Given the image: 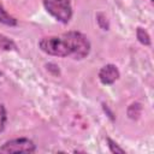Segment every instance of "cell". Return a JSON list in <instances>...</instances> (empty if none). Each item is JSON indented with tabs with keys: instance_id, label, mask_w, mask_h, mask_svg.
<instances>
[{
	"instance_id": "7",
	"label": "cell",
	"mask_w": 154,
	"mask_h": 154,
	"mask_svg": "<svg viewBox=\"0 0 154 154\" xmlns=\"http://www.w3.org/2000/svg\"><path fill=\"white\" fill-rule=\"evenodd\" d=\"M0 48H2L5 51H11V49H16L17 47H16V43L11 38L0 34Z\"/></svg>"
},
{
	"instance_id": "5",
	"label": "cell",
	"mask_w": 154,
	"mask_h": 154,
	"mask_svg": "<svg viewBox=\"0 0 154 154\" xmlns=\"http://www.w3.org/2000/svg\"><path fill=\"white\" fill-rule=\"evenodd\" d=\"M0 23L8 25V26H16L17 25V19L12 17L10 13H7L2 6H0Z\"/></svg>"
},
{
	"instance_id": "12",
	"label": "cell",
	"mask_w": 154,
	"mask_h": 154,
	"mask_svg": "<svg viewBox=\"0 0 154 154\" xmlns=\"http://www.w3.org/2000/svg\"><path fill=\"white\" fill-rule=\"evenodd\" d=\"M0 75H1V71H0Z\"/></svg>"
},
{
	"instance_id": "13",
	"label": "cell",
	"mask_w": 154,
	"mask_h": 154,
	"mask_svg": "<svg viewBox=\"0 0 154 154\" xmlns=\"http://www.w3.org/2000/svg\"><path fill=\"white\" fill-rule=\"evenodd\" d=\"M150 1H153V0H150Z\"/></svg>"
},
{
	"instance_id": "11",
	"label": "cell",
	"mask_w": 154,
	"mask_h": 154,
	"mask_svg": "<svg viewBox=\"0 0 154 154\" xmlns=\"http://www.w3.org/2000/svg\"><path fill=\"white\" fill-rule=\"evenodd\" d=\"M6 120H7V113H6V108L2 103H0V132L5 129L6 125Z\"/></svg>"
},
{
	"instance_id": "3",
	"label": "cell",
	"mask_w": 154,
	"mask_h": 154,
	"mask_svg": "<svg viewBox=\"0 0 154 154\" xmlns=\"http://www.w3.org/2000/svg\"><path fill=\"white\" fill-rule=\"evenodd\" d=\"M36 150L35 143L25 137L13 138L5 142L0 147L1 154H12V153H34Z\"/></svg>"
},
{
	"instance_id": "10",
	"label": "cell",
	"mask_w": 154,
	"mask_h": 154,
	"mask_svg": "<svg viewBox=\"0 0 154 154\" xmlns=\"http://www.w3.org/2000/svg\"><path fill=\"white\" fill-rule=\"evenodd\" d=\"M107 143H108V148L111 150V153H114V154H124L125 150L123 148H120L113 140H111L109 137L107 138Z\"/></svg>"
},
{
	"instance_id": "6",
	"label": "cell",
	"mask_w": 154,
	"mask_h": 154,
	"mask_svg": "<svg viewBox=\"0 0 154 154\" xmlns=\"http://www.w3.org/2000/svg\"><path fill=\"white\" fill-rule=\"evenodd\" d=\"M136 36H137V40H138L142 45H144V46H149V45H150V37H149L148 32H147L144 29L137 28V30H136Z\"/></svg>"
},
{
	"instance_id": "8",
	"label": "cell",
	"mask_w": 154,
	"mask_h": 154,
	"mask_svg": "<svg viewBox=\"0 0 154 154\" xmlns=\"http://www.w3.org/2000/svg\"><path fill=\"white\" fill-rule=\"evenodd\" d=\"M128 111H130V112H128V114H129V117L131 118V119H137L138 118V116L141 114V111H142V107H141V105L140 103H132L129 108H128Z\"/></svg>"
},
{
	"instance_id": "9",
	"label": "cell",
	"mask_w": 154,
	"mask_h": 154,
	"mask_svg": "<svg viewBox=\"0 0 154 154\" xmlns=\"http://www.w3.org/2000/svg\"><path fill=\"white\" fill-rule=\"evenodd\" d=\"M96 20H97V24L102 29V30H108L109 29V23L106 18V16L103 13H97L96 14Z\"/></svg>"
},
{
	"instance_id": "4",
	"label": "cell",
	"mask_w": 154,
	"mask_h": 154,
	"mask_svg": "<svg viewBox=\"0 0 154 154\" xmlns=\"http://www.w3.org/2000/svg\"><path fill=\"white\" fill-rule=\"evenodd\" d=\"M119 76H120L119 70L113 64H107V65L102 66L101 70L99 71V79L105 85L113 84L119 78Z\"/></svg>"
},
{
	"instance_id": "2",
	"label": "cell",
	"mask_w": 154,
	"mask_h": 154,
	"mask_svg": "<svg viewBox=\"0 0 154 154\" xmlns=\"http://www.w3.org/2000/svg\"><path fill=\"white\" fill-rule=\"evenodd\" d=\"M46 11L60 23H69L72 17V6L70 0H43Z\"/></svg>"
},
{
	"instance_id": "1",
	"label": "cell",
	"mask_w": 154,
	"mask_h": 154,
	"mask_svg": "<svg viewBox=\"0 0 154 154\" xmlns=\"http://www.w3.org/2000/svg\"><path fill=\"white\" fill-rule=\"evenodd\" d=\"M42 52L54 57H73L83 59L90 52V42L85 35L79 31H69L59 36L42 37L38 42Z\"/></svg>"
}]
</instances>
